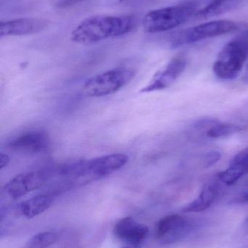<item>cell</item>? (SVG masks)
Here are the masks:
<instances>
[{
    "instance_id": "1",
    "label": "cell",
    "mask_w": 248,
    "mask_h": 248,
    "mask_svg": "<svg viewBox=\"0 0 248 248\" xmlns=\"http://www.w3.org/2000/svg\"><path fill=\"white\" fill-rule=\"evenodd\" d=\"M136 23L135 17L129 16H90L72 31L71 39L80 45H92L131 33Z\"/></svg>"
},
{
    "instance_id": "2",
    "label": "cell",
    "mask_w": 248,
    "mask_h": 248,
    "mask_svg": "<svg viewBox=\"0 0 248 248\" xmlns=\"http://www.w3.org/2000/svg\"><path fill=\"white\" fill-rule=\"evenodd\" d=\"M198 10V4L194 1H183L176 5L151 10L144 16L143 28L150 33L167 31L196 16Z\"/></svg>"
},
{
    "instance_id": "3",
    "label": "cell",
    "mask_w": 248,
    "mask_h": 248,
    "mask_svg": "<svg viewBox=\"0 0 248 248\" xmlns=\"http://www.w3.org/2000/svg\"><path fill=\"white\" fill-rule=\"evenodd\" d=\"M248 57V43L238 38L227 43L218 54L214 65V72L218 78L232 80L241 72Z\"/></svg>"
},
{
    "instance_id": "4",
    "label": "cell",
    "mask_w": 248,
    "mask_h": 248,
    "mask_svg": "<svg viewBox=\"0 0 248 248\" xmlns=\"http://www.w3.org/2000/svg\"><path fill=\"white\" fill-rule=\"evenodd\" d=\"M134 76V71L128 68L109 70L87 80L83 90L87 97H104L119 91L133 78Z\"/></svg>"
},
{
    "instance_id": "5",
    "label": "cell",
    "mask_w": 248,
    "mask_h": 248,
    "mask_svg": "<svg viewBox=\"0 0 248 248\" xmlns=\"http://www.w3.org/2000/svg\"><path fill=\"white\" fill-rule=\"evenodd\" d=\"M238 29L237 23L231 20H220L202 23L185 29L174 35L171 40L173 47L195 43L204 39L216 37Z\"/></svg>"
},
{
    "instance_id": "6",
    "label": "cell",
    "mask_w": 248,
    "mask_h": 248,
    "mask_svg": "<svg viewBox=\"0 0 248 248\" xmlns=\"http://www.w3.org/2000/svg\"><path fill=\"white\" fill-rule=\"evenodd\" d=\"M195 228V222L187 217L172 214L163 217L157 223L156 238L163 245L174 244L188 237Z\"/></svg>"
},
{
    "instance_id": "7",
    "label": "cell",
    "mask_w": 248,
    "mask_h": 248,
    "mask_svg": "<svg viewBox=\"0 0 248 248\" xmlns=\"http://www.w3.org/2000/svg\"><path fill=\"white\" fill-rule=\"evenodd\" d=\"M129 157L125 154L114 153L100 156L84 163V173L82 179L98 180L106 177L123 168L128 163Z\"/></svg>"
},
{
    "instance_id": "8",
    "label": "cell",
    "mask_w": 248,
    "mask_h": 248,
    "mask_svg": "<svg viewBox=\"0 0 248 248\" xmlns=\"http://www.w3.org/2000/svg\"><path fill=\"white\" fill-rule=\"evenodd\" d=\"M48 178L49 173L46 170H36L17 175L4 185L3 193L10 199H18L42 187Z\"/></svg>"
},
{
    "instance_id": "9",
    "label": "cell",
    "mask_w": 248,
    "mask_h": 248,
    "mask_svg": "<svg viewBox=\"0 0 248 248\" xmlns=\"http://www.w3.org/2000/svg\"><path fill=\"white\" fill-rule=\"evenodd\" d=\"M50 22L40 17H21L1 21L0 36H17L33 34L46 30Z\"/></svg>"
},
{
    "instance_id": "10",
    "label": "cell",
    "mask_w": 248,
    "mask_h": 248,
    "mask_svg": "<svg viewBox=\"0 0 248 248\" xmlns=\"http://www.w3.org/2000/svg\"><path fill=\"white\" fill-rule=\"evenodd\" d=\"M186 65V59L184 57L180 55L173 58L162 71L154 76L149 85L141 90V93H151L170 87L182 75Z\"/></svg>"
},
{
    "instance_id": "11",
    "label": "cell",
    "mask_w": 248,
    "mask_h": 248,
    "mask_svg": "<svg viewBox=\"0 0 248 248\" xmlns=\"http://www.w3.org/2000/svg\"><path fill=\"white\" fill-rule=\"evenodd\" d=\"M114 234L121 241L132 246L142 244L149 234L147 226L138 222L131 217L121 218L115 224Z\"/></svg>"
},
{
    "instance_id": "12",
    "label": "cell",
    "mask_w": 248,
    "mask_h": 248,
    "mask_svg": "<svg viewBox=\"0 0 248 248\" xmlns=\"http://www.w3.org/2000/svg\"><path fill=\"white\" fill-rule=\"evenodd\" d=\"M49 138L42 131H32L19 135L7 144L8 148L15 151L29 153H42L48 148Z\"/></svg>"
},
{
    "instance_id": "13",
    "label": "cell",
    "mask_w": 248,
    "mask_h": 248,
    "mask_svg": "<svg viewBox=\"0 0 248 248\" xmlns=\"http://www.w3.org/2000/svg\"><path fill=\"white\" fill-rule=\"evenodd\" d=\"M219 190V184L217 181L208 182L199 195L183 208V212L199 213L208 209L218 198Z\"/></svg>"
},
{
    "instance_id": "14",
    "label": "cell",
    "mask_w": 248,
    "mask_h": 248,
    "mask_svg": "<svg viewBox=\"0 0 248 248\" xmlns=\"http://www.w3.org/2000/svg\"><path fill=\"white\" fill-rule=\"evenodd\" d=\"M248 173V147L234 157L230 166L218 174L220 182L226 185H234L240 178Z\"/></svg>"
},
{
    "instance_id": "15",
    "label": "cell",
    "mask_w": 248,
    "mask_h": 248,
    "mask_svg": "<svg viewBox=\"0 0 248 248\" xmlns=\"http://www.w3.org/2000/svg\"><path fill=\"white\" fill-rule=\"evenodd\" d=\"M53 198L50 194H39L24 201L20 205V211L22 215L32 219L46 211L52 205Z\"/></svg>"
},
{
    "instance_id": "16",
    "label": "cell",
    "mask_w": 248,
    "mask_h": 248,
    "mask_svg": "<svg viewBox=\"0 0 248 248\" xmlns=\"http://www.w3.org/2000/svg\"><path fill=\"white\" fill-rule=\"evenodd\" d=\"M240 0H211L200 10H198L196 17L206 19L224 14L230 11L240 3Z\"/></svg>"
},
{
    "instance_id": "17",
    "label": "cell",
    "mask_w": 248,
    "mask_h": 248,
    "mask_svg": "<svg viewBox=\"0 0 248 248\" xmlns=\"http://www.w3.org/2000/svg\"><path fill=\"white\" fill-rule=\"evenodd\" d=\"M241 130V127L236 124L214 123L208 128L206 135L211 139L224 138L237 134Z\"/></svg>"
},
{
    "instance_id": "18",
    "label": "cell",
    "mask_w": 248,
    "mask_h": 248,
    "mask_svg": "<svg viewBox=\"0 0 248 248\" xmlns=\"http://www.w3.org/2000/svg\"><path fill=\"white\" fill-rule=\"evenodd\" d=\"M58 240V234L52 232H44L32 237L26 244V248H47Z\"/></svg>"
},
{
    "instance_id": "19",
    "label": "cell",
    "mask_w": 248,
    "mask_h": 248,
    "mask_svg": "<svg viewBox=\"0 0 248 248\" xmlns=\"http://www.w3.org/2000/svg\"><path fill=\"white\" fill-rule=\"evenodd\" d=\"M221 157V153L219 152H211L205 155V159H204V166H205V168L211 167L215 164L217 162L219 161Z\"/></svg>"
},
{
    "instance_id": "20",
    "label": "cell",
    "mask_w": 248,
    "mask_h": 248,
    "mask_svg": "<svg viewBox=\"0 0 248 248\" xmlns=\"http://www.w3.org/2000/svg\"><path fill=\"white\" fill-rule=\"evenodd\" d=\"M83 1H85V0H59L57 2L56 6L58 8H67V7L75 5Z\"/></svg>"
},
{
    "instance_id": "21",
    "label": "cell",
    "mask_w": 248,
    "mask_h": 248,
    "mask_svg": "<svg viewBox=\"0 0 248 248\" xmlns=\"http://www.w3.org/2000/svg\"><path fill=\"white\" fill-rule=\"evenodd\" d=\"M9 163H10V157L7 154L1 153L0 154V168L1 169L6 167Z\"/></svg>"
},
{
    "instance_id": "22",
    "label": "cell",
    "mask_w": 248,
    "mask_h": 248,
    "mask_svg": "<svg viewBox=\"0 0 248 248\" xmlns=\"http://www.w3.org/2000/svg\"><path fill=\"white\" fill-rule=\"evenodd\" d=\"M244 81L246 84H248V65L247 67V69H246V74H245L244 76Z\"/></svg>"
},
{
    "instance_id": "23",
    "label": "cell",
    "mask_w": 248,
    "mask_h": 248,
    "mask_svg": "<svg viewBox=\"0 0 248 248\" xmlns=\"http://www.w3.org/2000/svg\"><path fill=\"white\" fill-rule=\"evenodd\" d=\"M240 38L244 39V40L248 43V31L246 32V33H243V36H240Z\"/></svg>"
},
{
    "instance_id": "24",
    "label": "cell",
    "mask_w": 248,
    "mask_h": 248,
    "mask_svg": "<svg viewBox=\"0 0 248 248\" xmlns=\"http://www.w3.org/2000/svg\"><path fill=\"white\" fill-rule=\"evenodd\" d=\"M246 226H247V229H248V218L247 220V224H246Z\"/></svg>"
},
{
    "instance_id": "25",
    "label": "cell",
    "mask_w": 248,
    "mask_h": 248,
    "mask_svg": "<svg viewBox=\"0 0 248 248\" xmlns=\"http://www.w3.org/2000/svg\"><path fill=\"white\" fill-rule=\"evenodd\" d=\"M128 248V247H123V248Z\"/></svg>"
}]
</instances>
